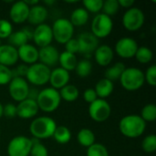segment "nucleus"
Listing matches in <instances>:
<instances>
[{
  "instance_id": "1",
  "label": "nucleus",
  "mask_w": 156,
  "mask_h": 156,
  "mask_svg": "<svg viewBox=\"0 0 156 156\" xmlns=\"http://www.w3.org/2000/svg\"><path fill=\"white\" fill-rule=\"evenodd\" d=\"M122 134L127 138H138L146 129V122L137 114H129L122 117L119 122Z\"/></svg>"
},
{
  "instance_id": "2",
  "label": "nucleus",
  "mask_w": 156,
  "mask_h": 156,
  "mask_svg": "<svg viewBox=\"0 0 156 156\" xmlns=\"http://www.w3.org/2000/svg\"><path fill=\"white\" fill-rule=\"evenodd\" d=\"M56 128L57 123L52 118L41 116L32 121L29 126V132L35 139H48L53 136Z\"/></svg>"
},
{
  "instance_id": "3",
  "label": "nucleus",
  "mask_w": 156,
  "mask_h": 156,
  "mask_svg": "<svg viewBox=\"0 0 156 156\" xmlns=\"http://www.w3.org/2000/svg\"><path fill=\"white\" fill-rule=\"evenodd\" d=\"M38 109L44 112L50 113L55 112L60 105L61 98L58 90L53 88H45L38 92L36 100Z\"/></svg>"
},
{
  "instance_id": "4",
  "label": "nucleus",
  "mask_w": 156,
  "mask_h": 156,
  "mask_svg": "<svg viewBox=\"0 0 156 156\" xmlns=\"http://www.w3.org/2000/svg\"><path fill=\"white\" fill-rule=\"evenodd\" d=\"M120 82L122 88L128 91L138 90L145 82L144 72L137 68H126L120 78Z\"/></svg>"
},
{
  "instance_id": "5",
  "label": "nucleus",
  "mask_w": 156,
  "mask_h": 156,
  "mask_svg": "<svg viewBox=\"0 0 156 156\" xmlns=\"http://www.w3.org/2000/svg\"><path fill=\"white\" fill-rule=\"evenodd\" d=\"M51 69L40 62L28 66L26 75L27 80L34 86H43L49 80Z\"/></svg>"
},
{
  "instance_id": "6",
  "label": "nucleus",
  "mask_w": 156,
  "mask_h": 156,
  "mask_svg": "<svg viewBox=\"0 0 156 156\" xmlns=\"http://www.w3.org/2000/svg\"><path fill=\"white\" fill-rule=\"evenodd\" d=\"M51 29L53 39L59 44H66L69 39L72 38L74 34V27L67 18L57 19L53 23Z\"/></svg>"
},
{
  "instance_id": "7",
  "label": "nucleus",
  "mask_w": 156,
  "mask_h": 156,
  "mask_svg": "<svg viewBox=\"0 0 156 156\" xmlns=\"http://www.w3.org/2000/svg\"><path fill=\"white\" fill-rule=\"evenodd\" d=\"M144 13L138 7H131L127 9L122 16V26L126 30L131 32L139 30L144 26Z\"/></svg>"
},
{
  "instance_id": "8",
  "label": "nucleus",
  "mask_w": 156,
  "mask_h": 156,
  "mask_svg": "<svg viewBox=\"0 0 156 156\" xmlns=\"http://www.w3.org/2000/svg\"><path fill=\"white\" fill-rule=\"evenodd\" d=\"M113 22L112 17L101 13L94 16L91 22V33L99 39L107 37L112 31Z\"/></svg>"
},
{
  "instance_id": "9",
  "label": "nucleus",
  "mask_w": 156,
  "mask_h": 156,
  "mask_svg": "<svg viewBox=\"0 0 156 156\" xmlns=\"http://www.w3.org/2000/svg\"><path fill=\"white\" fill-rule=\"evenodd\" d=\"M31 147V139L23 135H18L12 138L8 143L6 153L8 156H28Z\"/></svg>"
},
{
  "instance_id": "10",
  "label": "nucleus",
  "mask_w": 156,
  "mask_h": 156,
  "mask_svg": "<svg viewBox=\"0 0 156 156\" xmlns=\"http://www.w3.org/2000/svg\"><path fill=\"white\" fill-rule=\"evenodd\" d=\"M112 113V108L106 100L97 99L89 105V115L96 122L107 121Z\"/></svg>"
},
{
  "instance_id": "11",
  "label": "nucleus",
  "mask_w": 156,
  "mask_h": 156,
  "mask_svg": "<svg viewBox=\"0 0 156 156\" xmlns=\"http://www.w3.org/2000/svg\"><path fill=\"white\" fill-rule=\"evenodd\" d=\"M28 91H29V86L27 81L24 78L15 77L8 83L9 95L14 101L17 102H20L27 99Z\"/></svg>"
},
{
  "instance_id": "12",
  "label": "nucleus",
  "mask_w": 156,
  "mask_h": 156,
  "mask_svg": "<svg viewBox=\"0 0 156 156\" xmlns=\"http://www.w3.org/2000/svg\"><path fill=\"white\" fill-rule=\"evenodd\" d=\"M138 49L136 40L131 37H122L115 44V52L122 58H132Z\"/></svg>"
},
{
  "instance_id": "13",
  "label": "nucleus",
  "mask_w": 156,
  "mask_h": 156,
  "mask_svg": "<svg viewBox=\"0 0 156 156\" xmlns=\"http://www.w3.org/2000/svg\"><path fill=\"white\" fill-rule=\"evenodd\" d=\"M32 40L39 48L49 46L53 40L51 27L45 23L37 26L36 28H34Z\"/></svg>"
},
{
  "instance_id": "14",
  "label": "nucleus",
  "mask_w": 156,
  "mask_h": 156,
  "mask_svg": "<svg viewBox=\"0 0 156 156\" xmlns=\"http://www.w3.org/2000/svg\"><path fill=\"white\" fill-rule=\"evenodd\" d=\"M79 43V53L85 56L91 55L99 47V39L91 32L81 33L77 38Z\"/></svg>"
},
{
  "instance_id": "15",
  "label": "nucleus",
  "mask_w": 156,
  "mask_h": 156,
  "mask_svg": "<svg viewBox=\"0 0 156 156\" xmlns=\"http://www.w3.org/2000/svg\"><path fill=\"white\" fill-rule=\"evenodd\" d=\"M39 109L36 101L26 99L18 102L16 106V116H18L20 119L28 120L35 117Z\"/></svg>"
},
{
  "instance_id": "16",
  "label": "nucleus",
  "mask_w": 156,
  "mask_h": 156,
  "mask_svg": "<svg viewBox=\"0 0 156 156\" xmlns=\"http://www.w3.org/2000/svg\"><path fill=\"white\" fill-rule=\"evenodd\" d=\"M29 6L24 1H17L12 5L9 10V16L15 24H22L27 20Z\"/></svg>"
},
{
  "instance_id": "17",
  "label": "nucleus",
  "mask_w": 156,
  "mask_h": 156,
  "mask_svg": "<svg viewBox=\"0 0 156 156\" xmlns=\"http://www.w3.org/2000/svg\"><path fill=\"white\" fill-rule=\"evenodd\" d=\"M59 53L54 46H47L39 48L38 50V60L40 63L47 67H52L58 63Z\"/></svg>"
},
{
  "instance_id": "18",
  "label": "nucleus",
  "mask_w": 156,
  "mask_h": 156,
  "mask_svg": "<svg viewBox=\"0 0 156 156\" xmlns=\"http://www.w3.org/2000/svg\"><path fill=\"white\" fill-rule=\"evenodd\" d=\"M69 79H70L69 72L59 67L50 71L48 82L50 83L51 88L58 90L69 84Z\"/></svg>"
},
{
  "instance_id": "19",
  "label": "nucleus",
  "mask_w": 156,
  "mask_h": 156,
  "mask_svg": "<svg viewBox=\"0 0 156 156\" xmlns=\"http://www.w3.org/2000/svg\"><path fill=\"white\" fill-rule=\"evenodd\" d=\"M17 55L18 59L22 60L26 65H32L38 60V49L28 43L17 48Z\"/></svg>"
},
{
  "instance_id": "20",
  "label": "nucleus",
  "mask_w": 156,
  "mask_h": 156,
  "mask_svg": "<svg viewBox=\"0 0 156 156\" xmlns=\"http://www.w3.org/2000/svg\"><path fill=\"white\" fill-rule=\"evenodd\" d=\"M18 60L17 49L8 44L0 47V64L5 67L14 66Z\"/></svg>"
},
{
  "instance_id": "21",
  "label": "nucleus",
  "mask_w": 156,
  "mask_h": 156,
  "mask_svg": "<svg viewBox=\"0 0 156 156\" xmlns=\"http://www.w3.org/2000/svg\"><path fill=\"white\" fill-rule=\"evenodd\" d=\"M114 52L108 45H101L94 51V58L98 65L101 67L109 66L113 59Z\"/></svg>"
},
{
  "instance_id": "22",
  "label": "nucleus",
  "mask_w": 156,
  "mask_h": 156,
  "mask_svg": "<svg viewBox=\"0 0 156 156\" xmlns=\"http://www.w3.org/2000/svg\"><path fill=\"white\" fill-rule=\"evenodd\" d=\"M48 12L46 6L42 5H37L29 8V13L27 16V21L34 26H38L44 24L48 18Z\"/></svg>"
},
{
  "instance_id": "23",
  "label": "nucleus",
  "mask_w": 156,
  "mask_h": 156,
  "mask_svg": "<svg viewBox=\"0 0 156 156\" xmlns=\"http://www.w3.org/2000/svg\"><path fill=\"white\" fill-rule=\"evenodd\" d=\"M113 90H114L113 82H112L111 80L105 78L100 80L96 83L95 89H94L98 96V99H102V100H105L106 98L110 97L112 93L113 92Z\"/></svg>"
},
{
  "instance_id": "24",
  "label": "nucleus",
  "mask_w": 156,
  "mask_h": 156,
  "mask_svg": "<svg viewBox=\"0 0 156 156\" xmlns=\"http://www.w3.org/2000/svg\"><path fill=\"white\" fill-rule=\"evenodd\" d=\"M89 12L85 8L80 7L72 11L69 21L73 25V27H81L87 24V22L89 21Z\"/></svg>"
},
{
  "instance_id": "25",
  "label": "nucleus",
  "mask_w": 156,
  "mask_h": 156,
  "mask_svg": "<svg viewBox=\"0 0 156 156\" xmlns=\"http://www.w3.org/2000/svg\"><path fill=\"white\" fill-rule=\"evenodd\" d=\"M58 63L60 64V68H62L63 69L69 72V71L75 69L78 60H77L76 55L69 53L67 51H64L59 54Z\"/></svg>"
},
{
  "instance_id": "26",
  "label": "nucleus",
  "mask_w": 156,
  "mask_h": 156,
  "mask_svg": "<svg viewBox=\"0 0 156 156\" xmlns=\"http://www.w3.org/2000/svg\"><path fill=\"white\" fill-rule=\"evenodd\" d=\"M77 140L81 146L89 148L90 146L95 144V134L90 129L83 128L79 131Z\"/></svg>"
},
{
  "instance_id": "27",
  "label": "nucleus",
  "mask_w": 156,
  "mask_h": 156,
  "mask_svg": "<svg viewBox=\"0 0 156 156\" xmlns=\"http://www.w3.org/2000/svg\"><path fill=\"white\" fill-rule=\"evenodd\" d=\"M125 69H126V67H125L124 63L117 62L106 69V71L104 73V78L111 80L112 82L116 81V80H120V78Z\"/></svg>"
},
{
  "instance_id": "28",
  "label": "nucleus",
  "mask_w": 156,
  "mask_h": 156,
  "mask_svg": "<svg viewBox=\"0 0 156 156\" xmlns=\"http://www.w3.org/2000/svg\"><path fill=\"white\" fill-rule=\"evenodd\" d=\"M58 92H59V96L61 100H64L65 101H68V102L75 101L80 96V91L78 88L72 84L66 85L65 87L60 89Z\"/></svg>"
},
{
  "instance_id": "29",
  "label": "nucleus",
  "mask_w": 156,
  "mask_h": 156,
  "mask_svg": "<svg viewBox=\"0 0 156 156\" xmlns=\"http://www.w3.org/2000/svg\"><path fill=\"white\" fill-rule=\"evenodd\" d=\"M52 137L58 144H66L71 140V132L66 126H57Z\"/></svg>"
},
{
  "instance_id": "30",
  "label": "nucleus",
  "mask_w": 156,
  "mask_h": 156,
  "mask_svg": "<svg viewBox=\"0 0 156 156\" xmlns=\"http://www.w3.org/2000/svg\"><path fill=\"white\" fill-rule=\"evenodd\" d=\"M8 45L16 48V49L20 47H22L25 44H27L29 41L26 34L23 32V30H19L16 32H13L8 37Z\"/></svg>"
},
{
  "instance_id": "31",
  "label": "nucleus",
  "mask_w": 156,
  "mask_h": 156,
  "mask_svg": "<svg viewBox=\"0 0 156 156\" xmlns=\"http://www.w3.org/2000/svg\"><path fill=\"white\" fill-rule=\"evenodd\" d=\"M134 57L139 63L147 64L152 61L154 58V53L152 49L147 47H138V49Z\"/></svg>"
},
{
  "instance_id": "32",
  "label": "nucleus",
  "mask_w": 156,
  "mask_h": 156,
  "mask_svg": "<svg viewBox=\"0 0 156 156\" xmlns=\"http://www.w3.org/2000/svg\"><path fill=\"white\" fill-rule=\"evenodd\" d=\"M77 75L80 78H86L88 77L92 70V64L88 59H81L77 63V66L75 68Z\"/></svg>"
},
{
  "instance_id": "33",
  "label": "nucleus",
  "mask_w": 156,
  "mask_h": 156,
  "mask_svg": "<svg viewBox=\"0 0 156 156\" xmlns=\"http://www.w3.org/2000/svg\"><path fill=\"white\" fill-rule=\"evenodd\" d=\"M141 118L146 122H154L156 119V106L154 103L146 104L141 111Z\"/></svg>"
},
{
  "instance_id": "34",
  "label": "nucleus",
  "mask_w": 156,
  "mask_h": 156,
  "mask_svg": "<svg viewBox=\"0 0 156 156\" xmlns=\"http://www.w3.org/2000/svg\"><path fill=\"white\" fill-rule=\"evenodd\" d=\"M120 5L118 3V0H106L103 1V5H102V14L112 17L114 15L117 14V12L119 11Z\"/></svg>"
},
{
  "instance_id": "35",
  "label": "nucleus",
  "mask_w": 156,
  "mask_h": 156,
  "mask_svg": "<svg viewBox=\"0 0 156 156\" xmlns=\"http://www.w3.org/2000/svg\"><path fill=\"white\" fill-rule=\"evenodd\" d=\"M32 147L30 151V156H48V151L47 147L39 142L37 139H31Z\"/></svg>"
},
{
  "instance_id": "36",
  "label": "nucleus",
  "mask_w": 156,
  "mask_h": 156,
  "mask_svg": "<svg viewBox=\"0 0 156 156\" xmlns=\"http://www.w3.org/2000/svg\"><path fill=\"white\" fill-rule=\"evenodd\" d=\"M87 156H110L108 149L101 144H94L87 148Z\"/></svg>"
},
{
  "instance_id": "37",
  "label": "nucleus",
  "mask_w": 156,
  "mask_h": 156,
  "mask_svg": "<svg viewBox=\"0 0 156 156\" xmlns=\"http://www.w3.org/2000/svg\"><path fill=\"white\" fill-rule=\"evenodd\" d=\"M142 148L147 154H153L156 150V136L154 134H150L144 137L142 142Z\"/></svg>"
},
{
  "instance_id": "38",
  "label": "nucleus",
  "mask_w": 156,
  "mask_h": 156,
  "mask_svg": "<svg viewBox=\"0 0 156 156\" xmlns=\"http://www.w3.org/2000/svg\"><path fill=\"white\" fill-rule=\"evenodd\" d=\"M84 8L90 13H98L101 11L103 1L102 0H85L82 2Z\"/></svg>"
},
{
  "instance_id": "39",
  "label": "nucleus",
  "mask_w": 156,
  "mask_h": 156,
  "mask_svg": "<svg viewBox=\"0 0 156 156\" xmlns=\"http://www.w3.org/2000/svg\"><path fill=\"white\" fill-rule=\"evenodd\" d=\"M13 33L12 24L6 19H0V39L7 38Z\"/></svg>"
},
{
  "instance_id": "40",
  "label": "nucleus",
  "mask_w": 156,
  "mask_h": 156,
  "mask_svg": "<svg viewBox=\"0 0 156 156\" xmlns=\"http://www.w3.org/2000/svg\"><path fill=\"white\" fill-rule=\"evenodd\" d=\"M12 79H13L12 70L8 67L0 64V85L8 84Z\"/></svg>"
},
{
  "instance_id": "41",
  "label": "nucleus",
  "mask_w": 156,
  "mask_h": 156,
  "mask_svg": "<svg viewBox=\"0 0 156 156\" xmlns=\"http://www.w3.org/2000/svg\"><path fill=\"white\" fill-rule=\"evenodd\" d=\"M144 80L150 86L154 87L156 85V66H150L144 73Z\"/></svg>"
},
{
  "instance_id": "42",
  "label": "nucleus",
  "mask_w": 156,
  "mask_h": 156,
  "mask_svg": "<svg viewBox=\"0 0 156 156\" xmlns=\"http://www.w3.org/2000/svg\"><path fill=\"white\" fill-rule=\"evenodd\" d=\"M3 115L7 119H13L16 116V106L13 103H7L3 106Z\"/></svg>"
},
{
  "instance_id": "43",
  "label": "nucleus",
  "mask_w": 156,
  "mask_h": 156,
  "mask_svg": "<svg viewBox=\"0 0 156 156\" xmlns=\"http://www.w3.org/2000/svg\"><path fill=\"white\" fill-rule=\"evenodd\" d=\"M80 48L77 38H71L65 44V51L76 55V53H79Z\"/></svg>"
},
{
  "instance_id": "44",
  "label": "nucleus",
  "mask_w": 156,
  "mask_h": 156,
  "mask_svg": "<svg viewBox=\"0 0 156 156\" xmlns=\"http://www.w3.org/2000/svg\"><path fill=\"white\" fill-rule=\"evenodd\" d=\"M83 98L86 102L90 104L91 102H93L94 101H96L98 99V96H97L94 89H87L83 93Z\"/></svg>"
},
{
  "instance_id": "45",
  "label": "nucleus",
  "mask_w": 156,
  "mask_h": 156,
  "mask_svg": "<svg viewBox=\"0 0 156 156\" xmlns=\"http://www.w3.org/2000/svg\"><path fill=\"white\" fill-rule=\"evenodd\" d=\"M27 69H28V66L26 65V64L18 65V66L16 68V69L12 70V75H13L14 73H16V74L13 76V78H15V77H20V78L26 77L27 72Z\"/></svg>"
},
{
  "instance_id": "46",
  "label": "nucleus",
  "mask_w": 156,
  "mask_h": 156,
  "mask_svg": "<svg viewBox=\"0 0 156 156\" xmlns=\"http://www.w3.org/2000/svg\"><path fill=\"white\" fill-rule=\"evenodd\" d=\"M119 5L124 8H131L134 5V0H118Z\"/></svg>"
},
{
  "instance_id": "47",
  "label": "nucleus",
  "mask_w": 156,
  "mask_h": 156,
  "mask_svg": "<svg viewBox=\"0 0 156 156\" xmlns=\"http://www.w3.org/2000/svg\"><path fill=\"white\" fill-rule=\"evenodd\" d=\"M22 30H23V32L26 34V36L27 37L28 40H32V38H33V32H34V29H33V28H31V27H24Z\"/></svg>"
},
{
  "instance_id": "48",
  "label": "nucleus",
  "mask_w": 156,
  "mask_h": 156,
  "mask_svg": "<svg viewBox=\"0 0 156 156\" xmlns=\"http://www.w3.org/2000/svg\"><path fill=\"white\" fill-rule=\"evenodd\" d=\"M24 2L29 6V7H32V6H34V5H38L39 4V1H37V0H24Z\"/></svg>"
},
{
  "instance_id": "49",
  "label": "nucleus",
  "mask_w": 156,
  "mask_h": 156,
  "mask_svg": "<svg viewBox=\"0 0 156 156\" xmlns=\"http://www.w3.org/2000/svg\"><path fill=\"white\" fill-rule=\"evenodd\" d=\"M2 116H3V105H2V103L0 102V119H1Z\"/></svg>"
},
{
  "instance_id": "50",
  "label": "nucleus",
  "mask_w": 156,
  "mask_h": 156,
  "mask_svg": "<svg viewBox=\"0 0 156 156\" xmlns=\"http://www.w3.org/2000/svg\"><path fill=\"white\" fill-rule=\"evenodd\" d=\"M45 4H47V5H52V4H55V1H45Z\"/></svg>"
},
{
  "instance_id": "51",
  "label": "nucleus",
  "mask_w": 156,
  "mask_h": 156,
  "mask_svg": "<svg viewBox=\"0 0 156 156\" xmlns=\"http://www.w3.org/2000/svg\"><path fill=\"white\" fill-rule=\"evenodd\" d=\"M1 45H2V42H1V39H0V47H1Z\"/></svg>"
},
{
  "instance_id": "52",
  "label": "nucleus",
  "mask_w": 156,
  "mask_h": 156,
  "mask_svg": "<svg viewBox=\"0 0 156 156\" xmlns=\"http://www.w3.org/2000/svg\"><path fill=\"white\" fill-rule=\"evenodd\" d=\"M0 137H1V130H0Z\"/></svg>"
}]
</instances>
